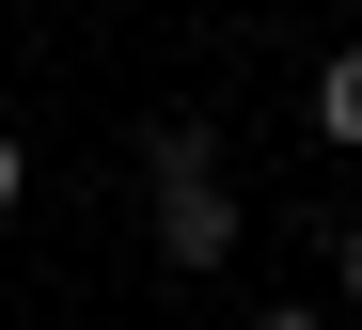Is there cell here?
<instances>
[{"label":"cell","mask_w":362,"mask_h":330,"mask_svg":"<svg viewBox=\"0 0 362 330\" xmlns=\"http://www.w3.org/2000/svg\"><path fill=\"white\" fill-rule=\"evenodd\" d=\"M315 142H362V47L315 63Z\"/></svg>","instance_id":"2"},{"label":"cell","mask_w":362,"mask_h":330,"mask_svg":"<svg viewBox=\"0 0 362 330\" xmlns=\"http://www.w3.org/2000/svg\"><path fill=\"white\" fill-rule=\"evenodd\" d=\"M331 283H346V299H362V220H346V236H331Z\"/></svg>","instance_id":"4"},{"label":"cell","mask_w":362,"mask_h":330,"mask_svg":"<svg viewBox=\"0 0 362 330\" xmlns=\"http://www.w3.org/2000/svg\"><path fill=\"white\" fill-rule=\"evenodd\" d=\"M16 205H32V158H16V142H0V220H16Z\"/></svg>","instance_id":"3"},{"label":"cell","mask_w":362,"mask_h":330,"mask_svg":"<svg viewBox=\"0 0 362 330\" xmlns=\"http://www.w3.org/2000/svg\"><path fill=\"white\" fill-rule=\"evenodd\" d=\"M252 330H331V314H315V299H284V314H252Z\"/></svg>","instance_id":"5"},{"label":"cell","mask_w":362,"mask_h":330,"mask_svg":"<svg viewBox=\"0 0 362 330\" xmlns=\"http://www.w3.org/2000/svg\"><path fill=\"white\" fill-rule=\"evenodd\" d=\"M346 16H362V0H346Z\"/></svg>","instance_id":"6"},{"label":"cell","mask_w":362,"mask_h":330,"mask_svg":"<svg viewBox=\"0 0 362 330\" xmlns=\"http://www.w3.org/2000/svg\"><path fill=\"white\" fill-rule=\"evenodd\" d=\"M142 173H158V268H236V236H252V220H236V189H221V142H205V126H158V142H142Z\"/></svg>","instance_id":"1"}]
</instances>
